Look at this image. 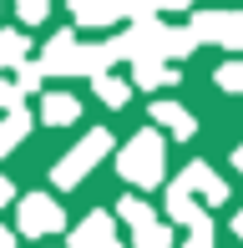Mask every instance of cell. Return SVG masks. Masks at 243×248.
Wrapping results in <instances>:
<instances>
[{
    "instance_id": "obj_25",
    "label": "cell",
    "mask_w": 243,
    "mask_h": 248,
    "mask_svg": "<svg viewBox=\"0 0 243 248\" xmlns=\"http://www.w3.org/2000/svg\"><path fill=\"white\" fill-rule=\"evenodd\" d=\"M10 202H15V183H10V177H0V208H10Z\"/></svg>"
},
{
    "instance_id": "obj_7",
    "label": "cell",
    "mask_w": 243,
    "mask_h": 248,
    "mask_svg": "<svg viewBox=\"0 0 243 248\" xmlns=\"http://www.w3.org/2000/svg\"><path fill=\"white\" fill-rule=\"evenodd\" d=\"M112 213H86V218L71 228V248H112L117 243V218Z\"/></svg>"
},
{
    "instance_id": "obj_30",
    "label": "cell",
    "mask_w": 243,
    "mask_h": 248,
    "mask_svg": "<svg viewBox=\"0 0 243 248\" xmlns=\"http://www.w3.org/2000/svg\"><path fill=\"white\" fill-rule=\"evenodd\" d=\"M112 248H127V243H112Z\"/></svg>"
},
{
    "instance_id": "obj_10",
    "label": "cell",
    "mask_w": 243,
    "mask_h": 248,
    "mask_svg": "<svg viewBox=\"0 0 243 248\" xmlns=\"http://www.w3.org/2000/svg\"><path fill=\"white\" fill-rule=\"evenodd\" d=\"M152 127H162V132H167V137H178V142H187V137H193V132H197V122H193V111H187V107H178V101H152Z\"/></svg>"
},
{
    "instance_id": "obj_20",
    "label": "cell",
    "mask_w": 243,
    "mask_h": 248,
    "mask_svg": "<svg viewBox=\"0 0 243 248\" xmlns=\"http://www.w3.org/2000/svg\"><path fill=\"white\" fill-rule=\"evenodd\" d=\"M117 213H122V223H127V228H142V223L157 218V213H152L142 198H122V202H117Z\"/></svg>"
},
{
    "instance_id": "obj_27",
    "label": "cell",
    "mask_w": 243,
    "mask_h": 248,
    "mask_svg": "<svg viewBox=\"0 0 243 248\" xmlns=\"http://www.w3.org/2000/svg\"><path fill=\"white\" fill-rule=\"evenodd\" d=\"M20 233V228H15ZM15 233H10V228H0V248H15Z\"/></svg>"
},
{
    "instance_id": "obj_12",
    "label": "cell",
    "mask_w": 243,
    "mask_h": 248,
    "mask_svg": "<svg viewBox=\"0 0 243 248\" xmlns=\"http://www.w3.org/2000/svg\"><path fill=\"white\" fill-rule=\"evenodd\" d=\"M167 218H172V223H182V228H193V223H203V218H208L203 202H197V193H193V187H182L178 177L167 183Z\"/></svg>"
},
{
    "instance_id": "obj_4",
    "label": "cell",
    "mask_w": 243,
    "mask_h": 248,
    "mask_svg": "<svg viewBox=\"0 0 243 248\" xmlns=\"http://www.w3.org/2000/svg\"><path fill=\"white\" fill-rule=\"evenodd\" d=\"M193 31L223 51H243V10H187Z\"/></svg>"
},
{
    "instance_id": "obj_17",
    "label": "cell",
    "mask_w": 243,
    "mask_h": 248,
    "mask_svg": "<svg viewBox=\"0 0 243 248\" xmlns=\"http://www.w3.org/2000/svg\"><path fill=\"white\" fill-rule=\"evenodd\" d=\"M26 51H30L26 31H0V71H15L26 61Z\"/></svg>"
},
{
    "instance_id": "obj_19",
    "label": "cell",
    "mask_w": 243,
    "mask_h": 248,
    "mask_svg": "<svg viewBox=\"0 0 243 248\" xmlns=\"http://www.w3.org/2000/svg\"><path fill=\"white\" fill-rule=\"evenodd\" d=\"M46 76H51V71H46L41 61H30V56L15 66V81H20V92H26V96H30V92H41V81H46Z\"/></svg>"
},
{
    "instance_id": "obj_15",
    "label": "cell",
    "mask_w": 243,
    "mask_h": 248,
    "mask_svg": "<svg viewBox=\"0 0 243 248\" xmlns=\"http://www.w3.org/2000/svg\"><path fill=\"white\" fill-rule=\"evenodd\" d=\"M91 86H96V96H102V107H127L137 81H117L112 71H102V76H91Z\"/></svg>"
},
{
    "instance_id": "obj_3",
    "label": "cell",
    "mask_w": 243,
    "mask_h": 248,
    "mask_svg": "<svg viewBox=\"0 0 243 248\" xmlns=\"http://www.w3.org/2000/svg\"><path fill=\"white\" fill-rule=\"evenodd\" d=\"M15 228L26 233V238H51V233L66 228V213H61L56 198L26 193V198H15Z\"/></svg>"
},
{
    "instance_id": "obj_11",
    "label": "cell",
    "mask_w": 243,
    "mask_h": 248,
    "mask_svg": "<svg viewBox=\"0 0 243 248\" xmlns=\"http://www.w3.org/2000/svg\"><path fill=\"white\" fill-rule=\"evenodd\" d=\"M117 61H127V36H112V41L86 46L81 51V76H102V71H112Z\"/></svg>"
},
{
    "instance_id": "obj_28",
    "label": "cell",
    "mask_w": 243,
    "mask_h": 248,
    "mask_svg": "<svg viewBox=\"0 0 243 248\" xmlns=\"http://www.w3.org/2000/svg\"><path fill=\"white\" fill-rule=\"evenodd\" d=\"M233 238L243 243V213H238V218H233Z\"/></svg>"
},
{
    "instance_id": "obj_29",
    "label": "cell",
    "mask_w": 243,
    "mask_h": 248,
    "mask_svg": "<svg viewBox=\"0 0 243 248\" xmlns=\"http://www.w3.org/2000/svg\"><path fill=\"white\" fill-rule=\"evenodd\" d=\"M233 167H238V172H243V142H238V147H233Z\"/></svg>"
},
{
    "instance_id": "obj_5",
    "label": "cell",
    "mask_w": 243,
    "mask_h": 248,
    "mask_svg": "<svg viewBox=\"0 0 243 248\" xmlns=\"http://www.w3.org/2000/svg\"><path fill=\"white\" fill-rule=\"evenodd\" d=\"M81 41L71 36V31H56V36L46 41V51H41V66H46L51 76H81Z\"/></svg>"
},
{
    "instance_id": "obj_24",
    "label": "cell",
    "mask_w": 243,
    "mask_h": 248,
    "mask_svg": "<svg viewBox=\"0 0 243 248\" xmlns=\"http://www.w3.org/2000/svg\"><path fill=\"white\" fill-rule=\"evenodd\" d=\"M162 0H127V20H142V16H157Z\"/></svg>"
},
{
    "instance_id": "obj_13",
    "label": "cell",
    "mask_w": 243,
    "mask_h": 248,
    "mask_svg": "<svg viewBox=\"0 0 243 248\" xmlns=\"http://www.w3.org/2000/svg\"><path fill=\"white\" fill-rule=\"evenodd\" d=\"M41 122L71 127V122H81V101H76L71 92H46V96H41Z\"/></svg>"
},
{
    "instance_id": "obj_1",
    "label": "cell",
    "mask_w": 243,
    "mask_h": 248,
    "mask_svg": "<svg viewBox=\"0 0 243 248\" xmlns=\"http://www.w3.org/2000/svg\"><path fill=\"white\" fill-rule=\"evenodd\" d=\"M117 172H122V183L142 187V193L162 187V172H167V142H162V132H152V127L132 132L117 152Z\"/></svg>"
},
{
    "instance_id": "obj_31",
    "label": "cell",
    "mask_w": 243,
    "mask_h": 248,
    "mask_svg": "<svg viewBox=\"0 0 243 248\" xmlns=\"http://www.w3.org/2000/svg\"><path fill=\"white\" fill-rule=\"evenodd\" d=\"M66 5H71V0H66Z\"/></svg>"
},
{
    "instance_id": "obj_8",
    "label": "cell",
    "mask_w": 243,
    "mask_h": 248,
    "mask_svg": "<svg viewBox=\"0 0 243 248\" xmlns=\"http://www.w3.org/2000/svg\"><path fill=\"white\" fill-rule=\"evenodd\" d=\"M71 16L81 31H102V26L127 20V0H71Z\"/></svg>"
},
{
    "instance_id": "obj_22",
    "label": "cell",
    "mask_w": 243,
    "mask_h": 248,
    "mask_svg": "<svg viewBox=\"0 0 243 248\" xmlns=\"http://www.w3.org/2000/svg\"><path fill=\"white\" fill-rule=\"evenodd\" d=\"M182 248H213V218L193 223V228H187V238H182Z\"/></svg>"
},
{
    "instance_id": "obj_23",
    "label": "cell",
    "mask_w": 243,
    "mask_h": 248,
    "mask_svg": "<svg viewBox=\"0 0 243 248\" xmlns=\"http://www.w3.org/2000/svg\"><path fill=\"white\" fill-rule=\"evenodd\" d=\"M10 107H26V92H20V81H0V111Z\"/></svg>"
},
{
    "instance_id": "obj_26",
    "label": "cell",
    "mask_w": 243,
    "mask_h": 248,
    "mask_svg": "<svg viewBox=\"0 0 243 248\" xmlns=\"http://www.w3.org/2000/svg\"><path fill=\"white\" fill-rule=\"evenodd\" d=\"M162 10H193V0H162Z\"/></svg>"
},
{
    "instance_id": "obj_18",
    "label": "cell",
    "mask_w": 243,
    "mask_h": 248,
    "mask_svg": "<svg viewBox=\"0 0 243 248\" xmlns=\"http://www.w3.org/2000/svg\"><path fill=\"white\" fill-rule=\"evenodd\" d=\"M213 81H218V92H228V96H243V56L223 61V66L213 71Z\"/></svg>"
},
{
    "instance_id": "obj_21",
    "label": "cell",
    "mask_w": 243,
    "mask_h": 248,
    "mask_svg": "<svg viewBox=\"0 0 243 248\" xmlns=\"http://www.w3.org/2000/svg\"><path fill=\"white\" fill-rule=\"evenodd\" d=\"M15 16H20V26H41L51 16V0H15Z\"/></svg>"
},
{
    "instance_id": "obj_6",
    "label": "cell",
    "mask_w": 243,
    "mask_h": 248,
    "mask_svg": "<svg viewBox=\"0 0 243 248\" xmlns=\"http://www.w3.org/2000/svg\"><path fill=\"white\" fill-rule=\"evenodd\" d=\"M178 183H182V187H193V193L203 198L208 208H223V202H228V183H223V177H218L208 162H187L182 172H178Z\"/></svg>"
},
{
    "instance_id": "obj_14",
    "label": "cell",
    "mask_w": 243,
    "mask_h": 248,
    "mask_svg": "<svg viewBox=\"0 0 243 248\" xmlns=\"http://www.w3.org/2000/svg\"><path fill=\"white\" fill-rule=\"evenodd\" d=\"M26 137H30V111L26 107H10L5 117H0V157H10Z\"/></svg>"
},
{
    "instance_id": "obj_2",
    "label": "cell",
    "mask_w": 243,
    "mask_h": 248,
    "mask_svg": "<svg viewBox=\"0 0 243 248\" xmlns=\"http://www.w3.org/2000/svg\"><path fill=\"white\" fill-rule=\"evenodd\" d=\"M106 152H112V132H106V127H91V132H86V137L56 162V167H51V183H56V187H81V177L91 172V167L102 162Z\"/></svg>"
},
{
    "instance_id": "obj_9",
    "label": "cell",
    "mask_w": 243,
    "mask_h": 248,
    "mask_svg": "<svg viewBox=\"0 0 243 248\" xmlns=\"http://www.w3.org/2000/svg\"><path fill=\"white\" fill-rule=\"evenodd\" d=\"M132 81L142 92H162V86H178V66L167 56H137L132 61Z\"/></svg>"
},
{
    "instance_id": "obj_16",
    "label": "cell",
    "mask_w": 243,
    "mask_h": 248,
    "mask_svg": "<svg viewBox=\"0 0 243 248\" xmlns=\"http://www.w3.org/2000/svg\"><path fill=\"white\" fill-rule=\"evenodd\" d=\"M132 248H172V223L152 218L142 228H132Z\"/></svg>"
}]
</instances>
